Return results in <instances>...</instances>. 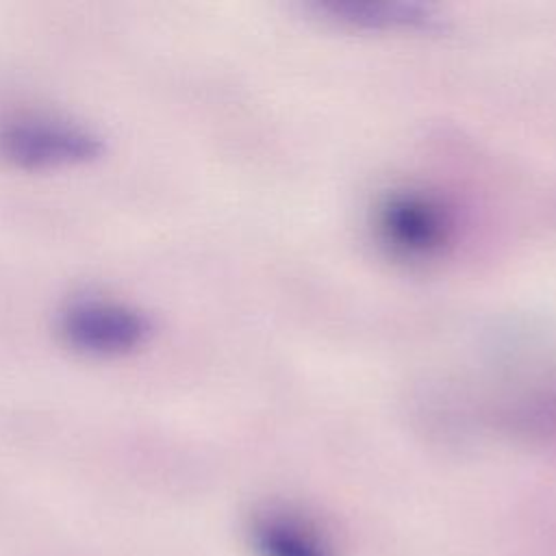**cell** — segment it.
Masks as SVG:
<instances>
[{"mask_svg": "<svg viewBox=\"0 0 556 556\" xmlns=\"http://www.w3.org/2000/svg\"><path fill=\"white\" fill-rule=\"evenodd\" d=\"M102 137L72 117L26 111L0 122V159L22 169H54L93 161Z\"/></svg>", "mask_w": 556, "mask_h": 556, "instance_id": "6da1fadb", "label": "cell"}, {"mask_svg": "<svg viewBox=\"0 0 556 556\" xmlns=\"http://www.w3.org/2000/svg\"><path fill=\"white\" fill-rule=\"evenodd\" d=\"M56 328L67 348L96 358L132 354L152 337V319L143 311L93 293L70 298L56 315Z\"/></svg>", "mask_w": 556, "mask_h": 556, "instance_id": "7a4b0ae2", "label": "cell"}, {"mask_svg": "<svg viewBox=\"0 0 556 556\" xmlns=\"http://www.w3.org/2000/svg\"><path fill=\"white\" fill-rule=\"evenodd\" d=\"M382 239L397 252L424 256L437 252L447 239L443 208L421 193H393L378 213Z\"/></svg>", "mask_w": 556, "mask_h": 556, "instance_id": "3957f363", "label": "cell"}, {"mask_svg": "<svg viewBox=\"0 0 556 556\" xmlns=\"http://www.w3.org/2000/svg\"><path fill=\"white\" fill-rule=\"evenodd\" d=\"M248 543L256 556H337L319 523L289 506H267L254 513Z\"/></svg>", "mask_w": 556, "mask_h": 556, "instance_id": "277c9868", "label": "cell"}, {"mask_svg": "<svg viewBox=\"0 0 556 556\" xmlns=\"http://www.w3.org/2000/svg\"><path fill=\"white\" fill-rule=\"evenodd\" d=\"M319 11L330 13L332 17L363 26V28H400V26H428L432 22L428 9L408 2H324Z\"/></svg>", "mask_w": 556, "mask_h": 556, "instance_id": "5b68a950", "label": "cell"}]
</instances>
